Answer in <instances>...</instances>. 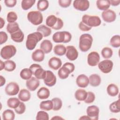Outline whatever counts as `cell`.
Segmentation results:
<instances>
[{
    "label": "cell",
    "mask_w": 120,
    "mask_h": 120,
    "mask_svg": "<svg viewBox=\"0 0 120 120\" xmlns=\"http://www.w3.org/2000/svg\"><path fill=\"white\" fill-rule=\"evenodd\" d=\"M43 38V35L39 32H34L29 34L27 37L26 41V47L29 50H33L38 42Z\"/></svg>",
    "instance_id": "1"
},
{
    "label": "cell",
    "mask_w": 120,
    "mask_h": 120,
    "mask_svg": "<svg viewBox=\"0 0 120 120\" xmlns=\"http://www.w3.org/2000/svg\"><path fill=\"white\" fill-rule=\"evenodd\" d=\"M93 42V38L89 34H82L79 38V47L82 52H86L91 48Z\"/></svg>",
    "instance_id": "2"
},
{
    "label": "cell",
    "mask_w": 120,
    "mask_h": 120,
    "mask_svg": "<svg viewBox=\"0 0 120 120\" xmlns=\"http://www.w3.org/2000/svg\"><path fill=\"white\" fill-rule=\"evenodd\" d=\"M52 38L55 43H67L71 41L72 35L68 31H57L53 34Z\"/></svg>",
    "instance_id": "3"
},
{
    "label": "cell",
    "mask_w": 120,
    "mask_h": 120,
    "mask_svg": "<svg viewBox=\"0 0 120 120\" xmlns=\"http://www.w3.org/2000/svg\"><path fill=\"white\" fill-rule=\"evenodd\" d=\"M75 68V65L72 63L66 62L60 68L58 72L59 77L61 79H65L67 78L69 74L73 72Z\"/></svg>",
    "instance_id": "4"
},
{
    "label": "cell",
    "mask_w": 120,
    "mask_h": 120,
    "mask_svg": "<svg viewBox=\"0 0 120 120\" xmlns=\"http://www.w3.org/2000/svg\"><path fill=\"white\" fill-rule=\"evenodd\" d=\"M82 22L90 27H96L101 24V21L99 17L96 15H84L82 18Z\"/></svg>",
    "instance_id": "5"
},
{
    "label": "cell",
    "mask_w": 120,
    "mask_h": 120,
    "mask_svg": "<svg viewBox=\"0 0 120 120\" xmlns=\"http://www.w3.org/2000/svg\"><path fill=\"white\" fill-rule=\"evenodd\" d=\"M28 21L34 25L40 24L43 21L42 13L39 11H31L27 14Z\"/></svg>",
    "instance_id": "6"
},
{
    "label": "cell",
    "mask_w": 120,
    "mask_h": 120,
    "mask_svg": "<svg viewBox=\"0 0 120 120\" xmlns=\"http://www.w3.org/2000/svg\"><path fill=\"white\" fill-rule=\"evenodd\" d=\"M16 52V47L13 45L4 46L0 50V56L5 60H8L13 57Z\"/></svg>",
    "instance_id": "7"
},
{
    "label": "cell",
    "mask_w": 120,
    "mask_h": 120,
    "mask_svg": "<svg viewBox=\"0 0 120 120\" xmlns=\"http://www.w3.org/2000/svg\"><path fill=\"white\" fill-rule=\"evenodd\" d=\"M29 68L31 70L33 75L38 79H44L46 75V71L41 66L38 64H33Z\"/></svg>",
    "instance_id": "8"
},
{
    "label": "cell",
    "mask_w": 120,
    "mask_h": 120,
    "mask_svg": "<svg viewBox=\"0 0 120 120\" xmlns=\"http://www.w3.org/2000/svg\"><path fill=\"white\" fill-rule=\"evenodd\" d=\"M113 64L112 60L108 59L104 60L98 64V68L100 71L105 74L110 73L113 68Z\"/></svg>",
    "instance_id": "9"
},
{
    "label": "cell",
    "mask_w": 120,
    "mask_h": 120,
    "mask_svg": "<svg viewBox=\"0 0 120 120\" xmlns=\"http://www.w3.org/2000/svg\"><path fill=\"white\" fill-rule=\"evenodd\" d=\"M19 86L18 84L15 82H10L6 86L5 91L8 95L14 96L17 95L19 91Z\"/></svg>",
    "instance_id": "10"
},
{
    "label": "cell",
    "mask_w": 120,
    "mask_h": 120,
    "mask_svg": "<svg viewBox=\"0 0 120 120\" xmlns=\"http://www.w3.org/2000/svg\"><path fill=\"white\" fill-rule=\"evenodd\" d=\"M100 60V56L98 53L95 51L90 52L87 56V63L91 67H95L98 65Z\"/></svg>",
    "instance_id": "11"
},
{
    "label": "cell",
    "mask_w": 120,
    "mask_h": 120,
    "mask_svg": "<svg viewBox=\"0 0 120 120\" xmlns=\"http://www.w3.org/2000/svg\"><path fill=\"white\" fill-rule=\"evenodd\" d=\"M46 71L45 77L43 79L44 83L49 87H52L56 84V77L52 71L50 70H46Z\"/></svg>",
    "instance_id": "12"
},
{
    "label": "cell",
    "mask_w": 120,
    "mask_h": 120,
    "mask_svg": "<svg viewBox=\"0 0 120 120\" xmlns=\"http://www.w3.org/2000/svg\"><path fill=\"white\" fill-rule=\"evenodd\" d=\"M73 7L81 11L87 10L90 7V2L87 0H75L73 2Z\"/></svg>",
    "instance_id": "13"
},
{
    "label": "cell",
    "mask_w": 120,
    "mask_h": 120,
    "mask_svg": "<svg viewBox=\"0 0 120 120\" xmlns=\"http://www.w3.org/2000/svg\"><path fill=\"white\" fill-rule=\"evenodd\" d=\"M86 112L90 120H97L98 119L99 109L97 106H89L86 109Z\"/></svg>",
    "instance_id": "14"
},
{
    "label": "cell",
    "mask_w": 120,
    "mask_h": 120,
    "mask_svg": "<svg viewBox=\"0 0 120 120\" xmlns=\"http://www.w3.org/2000/svg\"><path fill=\"white\" fill-rule=\"evenodd\" d=\"M101 15L103 20L106 22L110 23L114 22L116 18V13L111 9H107L103 11Z\"/></svg>",
    "instance_id": "15"
},
{
    "label": "cell",
    "mask_w": 120,
    "mask_h": 120,
    "mask_svg": "<svg viewBox=\"0 0 120 120\" xmlns=\"http://www.w3.org/2000/svg\"><path fill=\"white\" fill-rule=\"evenodd\" d=\"M66 57L71 61L75 60L78 56V52L75 47L73 45H68L66 47Z\"/></svg>",
    "instance_id": "16"
},
{
    "label": "cell",
    "mask_w": 120,
    "mask_h": 120,
    "mask_svg": "<svg viewBox=\"0 0 120 120\" xmlns=\"http://www.w3.org/2000/svg\"><path fill=\"white\" fill-rule=\"evenodd\" d=\"M40 81L39 79L35 77H31L26 82V85L28 89L30 91L35 90L39 86Z\"/></svg>",
    "instance_id": "17"
},
{
    "label": "cell",
    "mask_w": 120,
    "mask_h": 120,
    "mask_svg": "<svg viewBox=\"0 0 120 120\" xmlns=\"http://www.w3.org/2000/svg\"><path fill=\"white\" fill-rule=\"evenodd\" d=\"M76 83L80 88H86L89 84V78L84 74H81L77 77Z\"/></svg>",
    "instance_id": "18"
},
{
    "label": "cell",
    "mask_w": 120,
    "mask_h": 120,
    "mask_svg": "<svg viewBox=\"0 0 120 120\" xmlns=\"http://www.w3.org/2000/svg\"><path fill=\"white\" fill-rule=\"evenodd\" d=\"M62 65V61L61 60L57 57H53L50 59L48 61V66L49 67L53 69V70H58Z\"/></svg>",
    "instance_id": "19"
},
{
    "label": "cell",
    "mask_w": 120,
    "mask_h": 120,
    "mask_svg": "<svg viewBox=\"0 0 120 120\" xmlns=\"http://www.w3.org/2000/svg\"><path fill=\"white\" fill-rule=\"evenodd\" d=\"M40 48L45 53L47 54L52 51V44L50 40L45 39L41 43Z\"/></svg>",
    "instance_id": "20"
},
{
    "label": "cell",
    "mask_w": 120,
    "mask_h": 120,
    "mask_svg": "<svg viewBox=\"0 0 120 120\" xmlns=\"http://www.w3.org/2000/svg\"><path fill=\"white\" fill-rule=\"evenodd\" d=\"M32 59L36 62H41L45 58L44 52L40 49H36L31 54Z\"/></svg>",
    "instance_id": "21"
},
{
    "label": "cell",
    "mask_w": 120,
    "mask_h": 120,
    "mask_svg": "<svg viewBox=\"0 0 120 120\" xmlns=\"http://www.w3.org/2000/svg\"><path fill=\"white\" fill-rule=\"evenodd\" d=\"M89 83L92 87L98 86L101 83V79L100 76L96 74L91 75L89 78Z\"/></svg>",
    "instance_id": "22"
},
{
    "label": "cell",
    "mask_w": 120,
    "mask_h": 120,
    "mask_svg": "<svg viewBox=\"0 0 120 120\" xmlns=\"http://www.w3.org/2000/svg\"><path fill=\"white\" fill-rule=\"evenodd\" d=\"M11 38L15 42L21 43L24 40V35L21 29L15 32L10 34Z\"/></svg>",
    "instance_id": "23"
},
{
    "label": "cell",
    "mask_w": 120,
    "mask_h": 120,
    "mask_svg": "<svg viewBox=\"0 0 120 120\" xmlns=\"http://www.w3.org/2000/svg\"><path fill=\"white\" fill-rule=\"evenodd\" d=\"M18 97V98L21 101L27 102L30 99L31 95L28 90L25 89H23L19 91Z\"/></svg>",
    "instance_id": "24"
},
{
    "label": "cell",
    "mask_w": 120,
    "mask_h": 120,
    "mask_svg": "<svg viewBox=\"0 0 120 120\" xmlns=\"http://www.w3.org/2000/svg\"><path fill=\"white\" fill-rule=\"evenodd\" d=\"M50 95L49 90L45 87L40 88L37 92L38 97L41 99H45L48 98Z\"/></svg>",
    "instance_id": "25"
},
{
    "label": "cell",
    "mask_w": 120,
    "mask_h": 120,
    "mask_svg": "<svg viewBox=\"0 0 120 120\" xmlns=\"http://www.w3.org/2000/svg\"><path fill=\"white\" fill-rule=\"evenodd\" d=\"M110 5L109 0H98L96 1V6L100 10L105 11L108 9Z\"/></svg>",
    "instance_id": "26"
},
{
    "label": "cell",
    "mask_w": 120,
    "mask_h": 120,
    "mask_svg": "<svg viewBox=\"0 0 120 120\" xmlns=\"http://www.w3.org/2000/svg\"><path fill=\"white\" fill-rule=\"evenodd\" d=\"M87 96V92L83 89H79L76 90L75 93V97L76 100L79 101H84Z\"/></svg>",
    "instance_id": "27"
},
{
    "label": "cell",
    "mask_w": 120,
    "mask_h": 120,
    "mask_svg": "<svg viewBox=\"0 0 120 120\" xmlns=\"http://www.w3.org/2000/svg\"><path fill=\"white\" fill-rule=\"evenodd\" d=\"M106 90L108 94L111 97L116 96L119 93V88L118 86L113 83L108 85Z\"/></svg>",
    "instance_id": "28"
},
{
    "label": "cell",
    "mask_w": 120,
    "mask_h": 120,
    "mask_svg": "<svg viewBox=\"0 0 120 120\" xmlns=\"http://www.w3.org/2000/svg\"><path fill=\"white\" fill-rule=\"evenodd\" d=\"M37 31L40 32L44 37H48L51 35L52 32L51 29L49 27L43 24L39 25L37 28Z\"/></svg>",
    "instance_id": "29"
},
{
    "label": "cell",
    "mask_w": 120,
    "mask_h": 120,
    "mask_svg": "<svg viewBox=\"0 0 120 120\" xmlns=\"http://www.w3.org/2000/svg\"><path fill=\"white\" fill-rule=\"evenodd\" d=\"M39 107L41 110L46 111L52 110L53 108V103L52 100H48L41 102L39 105Z\"/></svg>",
    "instance_id": "30"
},
{
    "label": "cell",
    "mask_w": 120,
    "mask_h": 120,
    "mask_svg": "<svg viewBox=\"0 0 120 120\" xmlns=\"http://www.w3.org/2000/svg\"><path fill=\"white\" fill-rule=\"evenodd\" d=\"M67 51L66 47L62 44H58L56 45L53 48V52L54 53L58 56H63L66 54Z\"/></svg>",
    "instance_id": "31"
},
{
    "label": "cell",
    "mask_w": 120,
    "mask_h": 120,
    "mask_svg": "<svg viewBox=\"0 0 120 120\" xmlns=\"http://www.w3.org/2000/svg\"><path fill=\"white\" fill-rule=\"evenodd\" d=\"M33 75L31 70L29 68H25L22 69L20 73V77L23 80H28L32 77Z\"/></svg>",
    "instance_id": "32"
},
{
    "label": "cell",
    "mask_w": 120,
    "mask_h": 120,
    "mask_svg": "<svg viewBox=\"0 0 120 120\" xmlns=\"http://www.w3.org/2000/svg\"><path fill=\"white\" fill-rule=\"evenodd\" d=\"M19 98H10L8 100L7 104L9 108L15 109L19 105L21 102Z\"/></svg>",
    "instance_id": "33"
},
{
    "label": "cell",
    "mask_w": 120,
    "mask_h": 120,
    "mask_svg": "<svg viewBox=\"0 0 120 120\" xmlns=\"http://www.w3.org/2000/svg\"><path fill=\"white\" fill-rule=\"evenodd\" d=\"M6 29L7 31L10 34L15 32L16 31L19 30V24L16 22L8 23Z\"/></svg>",
    "instance_id": "34"
},
{
    "label": "cell",
    "mask_w": 120,
    "mask_h": 120,
    "mask_svg": "<svg viewBox=\"0 0 120 120\" xmlns=\"http://www.w3.org/2000/svg\"><path fill=\"white\" fill-rule=\"evenodd\" d=\"M15 118V114L12 110H6L2 113V119L3 120H13Z\"/></svg>",
    "instance_id": "35"
},
{
    "label": "cell",
    "mask_w": 120,
    "mask_h": 120,
    "mask_svg": "<svg viewBox=\"0 0 120 120\" xmlns=\"http://www.w3.org/2000/svg\"><path fill=\"white\" fill-rule=\"evenodd\" d=\"M49 2L47 0H39L38 1L37 7L39 11H44L46 10L49 7Z\"/></svg>",
    "instance_id": "36"
},
{
    "label": "cell",
    "mask_w": 120,
    "mask_h": 120,
    "mask_svg": "<svg viewBox=\"0 0 120 120\" xmlns=\"http://www.w3.org/2000/svg\"><path fill=\"white\" fill-rule=\"evenodd\" d=\"M5 68L4 69L8 72H12L16 68L15 63L11 60H7L4 61Z\"/></svg>",
    "instance_id": "37"
},
{
    "label": "cell",
    "mask_w": 120,
    "mask_h": 120,
    "mask_svg": "<svg viewBox=\"0 0 120 120\" xmlns=\"http://www.w3.org/2000/svg\"><path fill=\"white\" fill-rule=\"evenodd\" d=\"M35 2V0H22L21 2L22 8L24 10H27L34 5Z\"/></svg>",
    "instance_id": "38"
},
{
    "label": "cell",
    "mask_w": 120,
    "mask_h": 120,
    "mask_svg": "<svg viewBox=\"0 0 120 120\" xmlns=\"http://www.w3.org/2000/svg\"><path fill=\"white\" fill-rule=\"evenodd\" d=\"M58 17L55 16L54 15H49L46 19L45 23L46 24L48 27L52 28L56 24L57 21Z\"/></svg>",
    "instance_id": "39"
},
{
    "label": "cell",
    "mask_w": 120,
    "mask_h": 120,
    "mask_svg": "<svg viewBox=\"0 0 120 120\" xmlns=\"http://www.w3.org/2000/svg\"><path fill=\"white\" fill-rule=\"evenodd\" d=\"M110 111L113 113H118L120 112V103L119 99L116 101L112 103L109 105Z\"/></svg>",
    "instance_id": "40"
},
{
    "label": "cell",
    "mask_w": 120,
    "mask_h": 120,
    "mask_svg": "<svg viewBox=\"0 0 120 120\" xmlns=\"http://www.w3.org/2000/svg\"><path fill=\"white\" fill-rule=\"evenodd\" d=\"M112 54L113 51L111 48L105 47L103 48L101 51V55L105 59H110L112 57Z\"/></svg>",
    "instance_id": "41"
},
{
    "label": "cell",
    "mask_w": 120,
    "mask_h": 120,
    "mask_svg": "<svg viewBox=\"0 0 120 120\" xmlns=\"http://www.w3.org/2000/svg\"><path fill=\"white\" fill-rule=\"evenodd\" d=\"M111 45L114 48H118L120 46V36L116 35L112 36L110 41Z\"/></svg>",
    "instance_id": "42"
},
{
    "label": "cell",
    "mask_w": 120,
    "mask_h": 120,
    "mask_svg": "<svg viewBox=\"0 0 120 120\" xmlns=\"http://www.w3.org/2000/svg\"><path fill=\"white\" fill-rule=\"evenodd\" d=\"M53 103V108L54 111L60 110L62 106V100L58 98H54L52 99Z\"/></svg>",
    "instance_id": "43"
},
{
    "label": "cell",
    "mask_w": 120,
    "mask_h": 120,
    "mask_svg": "<svg viewBox=\"0 0 120 120\" xmlns=\"http://www.w3.org/2000/svg\"><path fill=\"white\" fill-rule=\"evenodd\" d=\"M36 119L37 120H48L49 114L45 111H39L37 114Z\"/></svg>",
    "instance_id": "44"
},
{
    "label": "cell",
    "mask_w": 120,
    "mask_h": 120,
    "mask_svg": "<svg viewBox=\"0 0 120 120\" xmlns=\"http://www.w3.org/2000/svg\"><path fill=\"white\" fill-rule=\"evenodd\" d=\"M17 18V15L16 13L13 11L8 12L7 15V20L9 23L15 22Z\"/></svg>",
    "instance_id": "45"
},
{
    "label": "cell",
    "mask_w": 120,
    "mask_h": 120,
    "mask_svg": "<svg viewBox=\"0 0 120 120\" xmlns=\"http://www.w3.org/2000/svg\"><path fill=\"white\" fill-rule=\"evenodd\" d=\"M95 99V95L94 93L91 91L87 92V96L85 100L84 101L86 104H90L94 101Z\"/></svg>",
    "instance_id": "46"
},
{
    "label": "cell",
    "mask_w": 120,
    "mask_h": 120,
    "mask_svg": "<svg viewBox=\"0 0 120 120\" xmlns=\"http://www.w3.org/2000/svg\"><path fill=\"white\" fill-rule=\"evenodd\" d=\"M25 109H26L25 105L24 104V103H23V102L22 101L20 102L17 108L15 109V110L16 113L18 114H22L25 112Z\"/></svg>",
    "instance_id": "47"
},
{
    "label": "cell",
    "mask_w": 120,
    "mask_h": 120,
    "mask_svg": "<svg viewBox=\"0 0 120 120\" xmlns=\"http://www.w3.org/2000/svg\"><path fill=\"white\" fill-rule=\"evenodd\" d=\"M71 2V0H59L58 1L59 5L63 8H66L70 6Z\"/></svg>",
    "instance_id": "48"
},
{
    "label": "cell",
    "mask_w": 120,
    "mask_h": 120,
    "mask_svg": "<svg viewBox=\"0 0 120 120\" xmlns=\"http://www.w3.org/2000/svg\"><path fill=\"white\" fill-rule=\"evenodd\" d=\"M63 26V22L60 18H58L57 19V21L55 24V25L52 28L53 29L55 30H59L61 29Z\"/></svg>",
    "instance_id": "49"
},
{
    "label": "cell",
    "mask_w": 120,
    "mask_h": 120,
    "mask_svg": "<svg viewBox=\"0 0 120 120\" xmlns=\"http://www.w3.org/2000/svg\"><path fill=\"white\" fill-rule=\"evenodd\" d=\"M8 39L7 34L4 31L0 32V44L2 45L5 43Z\"/></svg>",
    "instance_id": "50"
},
{
    "label": "cell",
    "mask_w": 120,
    "mask_h": 120,
    "mask_svg": "<svg viewBox=\"0 0 120 120\" xmlns=\"http://www.w3.org/2000/svg\"><path fill=\"white\" fill-rule=\"evenodd\" d=\"M79 28L80 30L83 31H89L91 29V27L88 26V25H86L84 23H83L82 21L79 24Z\"/></svg>",
    "instance_id": "51"
},
{
    "label": "cell",
    "mask_w": 120,
    "mask_h": 120,
    "mask_svg": "<svg viewBox=\"0 0 120 120\" xmlns=\"http://www.w3.org/2000/svg\"><path fill=\"white\" fill-rule=\"evenodd\" d=\"M17 1L16 0H5L4 3L8 8H13L16 4Z\"/></svg>",
    "instance_id": "52"
},
{
    "label": "cell",
    "mask_w": 120,
    "mask_h": 120,
    "mask_svg": "<svg viewBox=\"0 0 120 120\" xmlns=\"http://www.w3.org/2000/svg\"><path fill=\"white\" fill-rule=\"evenodd\" d=\"M109 1L110 2V4L112 6H117L120 3V0H111Z\"/></svg>",
    "instance_id": "53"
},
{
    "label": "cell",
    "mask_w": 120,
    "mask_h": 120,
    "mask_svg": "<svg viewBox=\"0 0 120 120\" xmlns=\"http://www.w3.org/2000/svg\"><path fill=\"white\" fill-rule=\"evenodd\" d=\"M6 83V79L5 78L2 76V75H0V87L4 85Z\"/></svg>",
    "instance_id": "54"
},
{
    "label": "cell",
    "mask_w": 120,
    "mask_h": 120,
    "mask_svg": "<svg viewBox=\"0 0 120 120\" xmlns=\"http://www.w3.org/2000/svg\"><path fill=\"white\" fill-rule=\"evenodd\" d=\"M0 29H1L4 26V25L5 24V22L4 20L2 17H0Z\"/></svg>",
    "instance_id": "55"
},
{
    "label": "cell",
    "mask_w": 120,
    "mask_h": 120,
    "mask_svg": "<svg viewBox=\"0 0 120 120\" xmlns=\"http://www.w3.org/2000/svg\"><path fill=\"white\" fill-rule=\"evenodd\" d=\"M5 68V63L3 62L1 60H0V70H2V69Z\"/></svg>",
    "instance_id": "56"
},
{
    "label": "cell",
    "mask_w": 120,
    "mask_h": 120,
    "mask_svg": "<svg viewBox=\"0 0 120 120\" xmlns=\"http://www.w3.org/2000/svg\"><path fill=\"white\" fill-rule=\"evenodd\" d=\"M79 120H90V119L88 115L87 116L83 115V116H81L79 118Z\"/></svg>",
    "instance_id": "57"
},
{
    "label": "cell",
    "mask_w": 120,
    "mask_h": 120,
    "mask_svg": "<svg viewBox=\"0 0 120 120\" xmlns=\"http://www.w3.org/2000/svg\"><path fill=\"white\" fill-rule=\"evenodd\" d=\"M60 120V119H62V120H63V119H64L63 118H61V117H60V116H54L53 118H52V119H51V120Z\"/></svg>",
    "instance_id": "58"
}]
</instances>
